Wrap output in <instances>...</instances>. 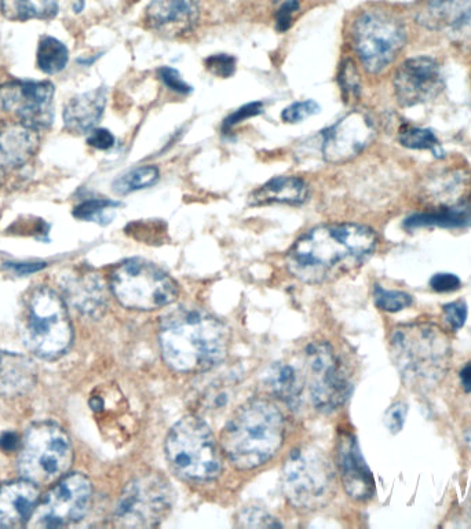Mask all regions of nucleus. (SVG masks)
Instances as JSON below:
<instances>
[{
    "instance_id": "obj_28",
    "label": "nucleus",
    "mask_w": 471,
    "mask_h": 529,
    "mask_svg": "<svg viewBox=\"0 0 471 529\" xmlns=\"http://www.w3.org/2000/svg\"><path fill=\"white\" fill-rule=\"evenodd\" d=\"M471 0H425L416 12V21L432 31H445L454 24Z\"/></svg>"
},
{
    "instance_id": "obj_1",
    "label": "nucleus",
    "mask_w": 471,
    "mask_h": 529,
    "mask_svg": "<svg viewBox=\"0 0 471 529\" xmlns=\"http://www.w3.org/2000/svg\"><path fill=\"white\" fill-rule=\"evenodd\" d=\"M378 246L371 228L357 224L317 226L288 251V272L303 283L332 282L363 266Z\"/></svg>"
},
{
    "instance_id": "obj_6",
    "label": "nucleus",
    "mask_w": 471,
    "mask_h": 529,
    "mask_svg": "<svg viewBox=\"0 0 471 529\" xmlns=\"http://www.w3.org/2000/svg\"><path fill=\"white\" fill-rule=\"evenodd\" d=\"M23 337L27 348L42 359H58L67 352L73 328L64 299L56 291L39 287L29 295Z\"/></svg>"
},
{
    "instance_id": "obj_19",
    "label": "nucleus",
    "mask_w": 471,
    "mask_h": 529,
    "mask_svg": "<svg viewBox=\"0 0 471 529\" xmlns=\"http://www.w3.org/2000/svg\"><path fill=\"white\" fill-rule=\"evenodd\" d=\"M40 501L38 485L28 480L12 481L0 487V528L28 525Z\"/></svg>"
},
{
    "instance_id": "obj_43",
    "label": "nucleus",
    "mask_w": 471,
    "mask_h": 529,
    "mask_svg": "<svg viewBox=\"0 0 471 529\" xmlns=\"http://www.w3.org/2000/svg\"><path fill=\"white\" fill-rule=\"evenodd\" d=\"M277 5H280L277 9L276 23L279 31H287L291 27L292 16L299 9L298 0H273Z\"/></svg>"
},
{
    "instance_id": "obj_13",
    "label": "nucleus",
    "mask_w": 471,
    "mask_h": 529,
    "mask_svg": "<svg viewBox=\"0 0 471 529\" xmlns=\"http://www.w3.org/2000/svg\"><path fill=\"white\" fill-rule=\"evenodd\" d=\"M91 499L93 485L85 474H67L40 499L28 525L34 528H58L76 523L89 512Z\"/></svg>"
},
{
    "instance_id": "obj_40",
    "label": "nucleus",
    "mask_w": 471,
    "mask_h": 529,
    "mask_svg": "<svg viewBox=\"0 0 471 529\" xmlns=\"http://www.w3.org/2000/svg\"><path fill=\"white\" fill-rule=\"evenodd\" d=\"M157 74H159V78L164 83V86H166L167 89L174 91V93H191L192 87L185 82L184 78H182L180 72H178L177 69L163 67L159 69V72H157Z\"/></svg>"
},
{
    "instance_id": "obj_45",
    "label": "nucleus",
    "mask_w": 471,
    "mask_h": 529,
    "mask_svg": "<svg viewBox=\"0 0 471 529\" xmlns=\"http://www.w3.org/2000/svg\"><path fill=\"white\" fill-rule=\"evenodd\" d=\"M462 282L456 275L452 273H437L430 279V287L436 293H452V291L459 290Z\"/></svg>"
},
{
    "instance_id": "obj_2",
    "label": "nucleus",
    "mask_w": 471,
    "mask_h": 529,
    "mask_svg": "<svg viewBox=\"0 0 471 529\" xmlns=\"http://www.w3.org/2000/svg\"><path fill=\"white\" fill-rule=\"evenodd\" d=\"M159 345L167 366L199 374L214 370L226 359L230 331L206 309L178 306L160 320Z\"/></svg>"
},
{
    "instance_id": "obj_36",
    "label": "nucleus",
    "mask_w": 471,
    "mask_h": 529,
    "mask_svg": "<svg viewBox=\"0 0 471 529\" xmlns=\"http://www.w3.org/2000/svg\"><path fill=\"white\" fill-rule=\"evenodd\" d=\"M447 34L460 50L471 53V3L447 29Z\"/></svg>"
},
{
    "instance_id": "obj_22",
    "label": "nucleus",
    "mask_w": 471,
    "mask_h": 529,
    "mask_svg": "<svg viewBox=\"0 0 471 529\" xmlns=\"http://www.w3.org/2000/svg\"><path fill=\"white\" fill-rule=\"evenodd\" d=\"M107 100L108 93L104 87L73 97L64 109L65 130L82 136L96 129L104 115Z\"/></svg>"
},
{
    "instance_id": "obj_23",
    "label": "nucleus",
    "mask_w": 471,
    "mask_h": 529,
    "mask_svg": "<svg viewBox=\"0 0 471 529\" xmlns=\"http://www.w3.org/2000/svg\"><path fill=\"white\" fill-rule=\"evenodd\" d=\"M426 197L437 207H454L462 204H471V175L463 170H449L434 175L423 186Z\"/></svg>"
},
{
    "instance_id": "obj_12",
    "label": "nucleus",
    "mask_w": 471,
    "mask_h": 529,
    "mask_svg": "<svg viewBox=\"0 0 471 529\" xmlns=\"http://www.w3.org/2000/svg\"><path fill=\"white\" fill-rule=\"evenodd\" d=\"M305 360V381L313 406L321 412L338 410L348 401L352 385L337 353L327 342H316L306 349Z\"/></svg>"
},
{
    "instance_id": "obj_35",
    "label": "nucleus",
    "mask_w": 471,
    "mask_h": 529,
    "mask_svg": "<svg viewBox=\"0 0 471 529\" xmlns=\"http://www.w3.org/2000/svg\"><path fill=\"white\" fill-rule=\"evenodd\" d=\"M119 206V202H112V200L91 199L79 204L78 207H75L73 215H75L76 218H79V220L101 222L107 218L105 215L111 213V211ZM107 220H109V218H107Z\"/></svg>"
},
{
    "instance_id": "obj_37",
    "label": "nucleus",
    "mask_w": 471,
    "mask_h": 529,
    "mask_svg": "<svg viewBox=\"0 0 471 529\" xmlns=\"http://www.w3.org/2000/svg\"><path fill=\"white\" fill-rule=\"evenodd\" d=\"M239 527L242 528H279L280 521L272 514L266 512L262 507L250 506L243 509L239 514Z\"/></svg>"
},
{
    "instance_id": "obj_30",
    "label": "nucleus",
    "mask_w": 471,
    "mask_h": 529,
    "mask_svg": "<svg viewBox=\"0 0 471 529\" xmlns=\"http://www.w3.org/2000/svg\"><path fill=\"white\" fill-rule=\"evenodd\" d=\"M69 51L67 46L56 38L45 36L38 47V67L47 75L60 74L67 67Z\"/></svg>"
},
{
    "instance_id": "obj_17",
    "label": "nucleus",
    "mask_w": 471,
    "mask_h": 529,
    "mask_svg": "<svg viewBox=\"0 0 471 529\" xmlns=\"http://www.w3.org/2000/svg\"><path fill=\"white\" fill-rule=\"evenodd\" d=\"M337 466L343 488L350 498L356 501H368L375 494V480L363 454L359 440L354 434H339L337 444Z\"/></svg>"
},
{
    "instance_id": "obj_29",
    "label": "nucleus",
    "mask_w": 471,
    "mask_h": 529,
    "mask_svg": "<svg viewBox=\"0 0 471 529\" xmlns=\"http://www.w3.org/2000/svg\"><path fill=\"white\" fill-rule=\"evenodd\" d=\"M0 12L10 21L51 20L57 16L58 0H0Z\"/></svg>"
},
{
    "instance_id": "obj_46",
    "label": "nucleus",
    "mask_w": 471,
    "mask_h": 529,
    "mask_svg": "<svg viewBox=\"0 0 471 529\" xmlns=\"http://www.w3.org/2000/svg\"><path fill=\"white\" fill-rule=\"evenodd\" d=\"M87 144L98 149V151H108L115 145V137L107 129H94L90 131L89 137H87Z\"/></svg>"
},
{
    "instance_id": "obj_48",
    "label": "nucleus",
    "mask_w": 471,
    "mask_h": 529,
    "mask_svg": "<svg viewBox=\"0 0 471 529\" xmlns=\"http://www.w3.org/2000/svg\"><path fill=\"white\" fill-rule=\"evenodd\" d=\"M13 271H16L17 275H28V273H34L39 269L45 268V264H9Z\"/></svg>"
},
{
    "instance_id": "obj_26",
    "label": "nucleus",
    "mask_w": 471,
    "mask_h": 529,
    "mask_svg": "<svg viewBox=\"0 0 471 529\" xmlns=\"http://www.w3.org/2000/svg\"><path fill=\"white\" fill-rule=\"evenodd\" d=\"M471 228V204L454 207H437V209L411 215L404 221L407 231L421 228Z\"/></svg>"
},
{
    "instance_id": "obj_47",
    "label": "nucleus",
    "mask_w": 471,
    "mask_h": 529,
    "mask_svg": "<svg viewBox=\"0 0 471 529\" xmlns=\"http://www.w3.org/2000/svg\"><path fill=\"white\" fill-rule=\"evenodd\" d=\"M18 444H20V440L17 439V436L14 433H5L0 437V447L5 451L16 450Z\"/></svg>"
},
{
    "instance_id": "obj_20",
    "label": "nucleus",
    "mask_w": 471,
    "mask_h": 529,
    "mask_svg": "<svg viewBox=\"0 0 471 529\" xmlns=\"http://www.w3.org/2000/svg\"><path fill=\"white\" fill-rule=\"evenodd\" d=\"M62 293L65 301L83 315L100 317L107 310V288L96 273L76 272L64 277Z\"/></svg>"
},
{
    "instance_id": "obj_5",
    "label": "nucleus",
    "mask_w": 471,
    "mask_h": 529,
    "mask_svg": "<svg viewBox=\"0 0 471 529\" xmlns=\"http://www.w3.org/2000/svg\"><path fill=\"white\" fill-rule=\"evenodd\" d=\"M392 355L405 381L432 385L447 370L451 345L447 335L432 324H410L394 330Z\"/></svg>"
},
{
    "instance_id": "obj_4",
    "label": "nucleus",
    "mask_w": 471,
    "mask_h": 529,
    "mask_svg": "<svg viewBox=\"0 0 471 529\" xmlns=\"http://www.w3.org/2000/svg\"><path fill=\"white\" fill-rule=\"evenodd\" d=\"M167 461L181 479L213 481L222 472V456L213 430L197 415H186L167 434Z\"/></svg>"
},
{
    "instance_id": "obj_49",
    "label": "nucleus",
    "mask_w": 471,
    "mask_h": 529,
    "mask_svg": "<svg viewBox=\"0 0 471 529\" xmlns=\"http://www.w3.org/2000/svg\"><path fill=\"white\" fill-rule=\"evenodd\" d=\"M460 381H462L463 389L467 393H471V363L467 364L462 371H460Z\"/></svg>"
},
{
    "instance_id": "obj_44",
    "label": "nucleus",
    "mask_w": 471,
    "mask_h": 529,
    "mask_svg": "<svg viewBox=\"0 0 471 529\" xmlns=\"http://www.w3.org/2000/svg\"><path fill=\"white\" fill-rule=\"evenodd\" d=\"M408 406L404 403L394 404L387 410L385 415L386 428L392 433H399L404 428L405 418H407Z\"/></svg>"
},
{
    "instance_id": "obj_38",
    "label": "nucleus",
    "mask_w": 471,
    "mask_h": 529,
    "mask_svg": "<svg viewBox=\"0 0 471 529\" xmlns=\"http://www.w3.org/2000/svg\"><path fill=\"white\" fill-rule=\"evenodd\" d=\"M320 112V105L316 101L306 100L301 102H295L284 109L281 113V119L286 123H299L303 120L310 118V116L317 115Z\"/></svg>"
},
{
    "instance_id": "obj_33",
    "label": "nucleus",
    "mask_w": 471,
    "mask_h": 529,
    "mask_svg": "<svg viewBox=\"0 0 471 529\" xmlns=\"http://www.w3.org/2000/svg\"><path fill=\"white\" fill-rule=\"evenodd\" d=\"M374 301L379 309L389 313L401 312V310L410 308L412 297L404 291H389L381 286L374 288Z\"/></svg>"
},
{
    "instance_id": "obj_3",
    "label": "nucleus",
    "mask_w": 471,
    "mask_h": 529,
    "mask_svg": "<svg viewBox=\"0 0 471 529\" xmlns=\"http://www.w3.org/2000/svg\"><path fill=\"white\" fill-rule=\"evenodd\" d=\"M286 423L269 400L253 399L237 408L221 433L222 450L239 470L261 468L283 447Z\"/></svg>"
},
{
    "instance_id": "obj_31",
    "label": "nucleus",
    "mask_w": 471,
    "mask_h": 529,
    "mask_svg": "<svg viewBox=\"0 0 471 529\" xmlns=\"http://www.w3.org/2000/svg\"><path fill=\"white\" fill-rule=\"evenodd\" d=\"M160 178V171L156 166H141L135 167L119 175L115 181H113L112 189L113 192L118 195H129L135 191H141V189L149 188V186L155 185Z\"/></svg>"
},
{
    "instance_id": "obj_11",
    "label": "nucleus",
    "mask_w": 471,
    "mask_h": 529,
    "mask_svg": "<svg viewBox=\"0 0 471 529\" xmlns=\"http://www.w3.org/2000/svg\"><path fill=\"white\" fill-rule=\"evenodd\" d=\"M174 503L173 487L160 473L135 477L116 503L115 521L122 528H155L166 520Z\"/></svg>"
},
{
    "instance_id": "obj_14",
    "label": "nucleus",
    "mask_w": 471,
    "mask_h": 529,
    "mask_svg": "<svg viewBox=\"0 0 471 529\" xmlns=\"http://www.w3.org/2000/svg\"><path fill=\"white\" fill-rule=\"evenodd\" d=\"M56 87L50 82H9L0 86V109L36 131L54 120Z\"/></svg>"
},
{
    "instance_id": "obj_27",
    "label": "nucleus",
    "mask_w": 471,
    "mask_h": 529,
    "mask_svg": "<svg viewBox=\"0 0 471 529\" xmlns=\"http://www.w3.org/2000/svg\"><path fill=\"white\" fill-rule=\"evenodd\" d=\"M266 382L270 392L290 408H298L303 394L302 378L297 368L287 363H275L269 368Z\"/></svg>"
},
{
    "instance_id": "obj_32",
    "label": "nucleus",
    "mask_w": 471,
    "mask_h": 529,
    "mask_svg": "<svg viewBox=\"0 0 471 529\" xmlns=\"http://www.w3.org/2000/svg\"><path fill=\"white\" fill-rule=\"evenodd\" d=\"M399 141L405 148L433 152L436 158H441L444 155L441 142L438 141L436 134L429 129L404 124L399 130Z\"/></svg>"
},
{
    "instance_id": "obj_18",
    "label": "nucleus",
    "mask_w": 471,
    "mask_h": 529,
    "mask_svg": "<svg viewBox=\"0 0 471 529\" xmlns=\"http://www.w3.org/2000/svg\"><path fill=\"white\" fill-rule=\"evenodd\" d=\"M199 0H152L146 7V24L164 38H181L195 29Z\"/></svg>"
},
{
    "instance_id": "obj_50",
    "label": "nucleus",
    "mask_w": 471,
    "mask_h": 529,
    "mask_svg": "<svg viewBox=\"0 0 471 529\" xmlns=\"http://www.w3.org/2000/svg\"><path fill=\"white\" fill-rule=\"evenodd\" d=\"M83 6H85V3H83V0H80L79 5H75V13H80L83 10Z\"/></svg>"
},
{
    "instance_id": "obj_25",
    "label": "nucleus",
    "mask_w": 471,
    "mask_h": 529,
    "mask_svg": "<svg viewBox=\"0 0 471 529\" xmlns=\"http://www.w3.org/2000/svg\"><path fill=\"white\" fill-rule=\"evenodd\" d=\"M36 368L27 357L0 352V394L16 397L34 388Z\"/></svg>"
},
{
    "instance_id": "obj_8",
    "label": "nucleus",
    "mask_w": 471,
    "mask_h": 529,
    "mask_svg": "<svg viewBox=\"0 0 471 529\" xmlns=\"http://www.w3.org/2000/svg\"><path fill=\"white\" fill-rule=\"evenodd\" d=\"M111 290L124 308L151 312L173 304L180 295L177 282L159 266L131 258L113 269Z\"/></svg>"
},
{
    "instance_id": "obj_34",
    "label": "nucleus",
    "mask_w": 471,
    "mask_h": 529,
    "mask_svg": "<svg viewBox=\"0 0 471 529\" xmlns=\"http://www.w3.org/2000/svg\"><path fill=\"white\" fill-rule=\"evenodd\" d=\"M339 87L342 90V96L345 102H354L359 100L361 91V80L359 71L352 60L343 62L338 74Z\"/></svg>"
},
{
    "instance_id": "obj_39",
    "label": "nucleus",
    "mask_w": 471,
    "mask_h": 529,
    "mask_svg": "<svg viewBox=\"0 0 471 529\" xmlns=\"http://www.w3.org/2000/svg\"><path fill=\"white\" fill-rule=\"evenodd\" d=\"M207 71L218 78L226 79L236 72V58L229 54H215L204 61Z\"/></svg>"
},
{
    "instance_id": "obj_42",
    "label": "nucleus",
    "mask_w": 471,
    "mask_h": 529,
    "mask_svg": "<svg viewBox=\"0 0 471 529\" xmlns=\"http://www.w3.org/2000/svg\"><path fill=\"white\" fill-rule=\"evenodd\" d=\"M467 315H469V310L463 301L452 302L444 306L445 320L455 331L465 326Z\"/></svg>"
},
{
    "instance_id": "obj_10",
    "label": "nucleus",
    "mask_w": 471,
    "mask_h": 529,
    "mask_svg": "<svg viewBox=\"0 0 471 529\" xmlns=\"http://www.w3.org/2000/svg\"><path fill=\"white\" fill-rule=\"evenodd\" d=\"M354 51L365 71L381 74L404 49L407 31L400 18L382 10L361 13L352 28Z\"/></svg>"
},
{
    "instance_id": "obj_41",
    "label": "nucleus",
    "mask_w": 471,
    "mask_h": 529,
    "mask_svg": "<svg viewBox=\"0 0 471 529\" xmlns=\"http://www.w3.org/2000/svg\"><path fill=\"white\" fill-rule=\"evenodd\" d=\"M262 112H264V104L262 102H251V104L244 105V107L237 109L236 112H233L232 115L225 119L224 131L232 130L237 124L261 115Z\"/></svg>"
},
{
    "instance_id": "obj_24",
    "label": "nucleus",
    "mask_w": 471,
    "mask_h": 529,
    "mask_svg": "<svg viewBox=\"0 0 471 529\" xmlns=\"http://www.w3.org/2000/svg\"><path fill=\"white\" fill-rule=\"evenodd\" d=\"M308 197L309 188L302 178L276 177L255 189L248 197V204L253 207L269 206V204L301 206Z\"/></svg>"
},
{
    "instance_id": "obj_16",
    "label": "nucleus",
    "mask_w": 471,
    "mask_h": 529,
    "mask_svg": "<svg viewBox=\"0 0 471 529\" xmlns=\"http://www.w3.org/2000/svg\"><path fill=\"white\" fill-rule=\"evenodd\" d=\"M393 86L401 107L410 108L440 96L444 90V78L440 65L432 57H414L397 68Z\"/></svg>"
},
{
    "instance_id": "obj_15",
    "label": "nucleus",
    "mask_w": 471,
    "mask_h": 529,
    "mask_svg": "<svg viewBox=\"0 0 471 529\" xmlns=\"http://www.w3.org/2000/svg\"><path fill=\"white\" fill-rule=\"evenodd\" d=\"M376 134L374 120L368 113L353 111L323 131L321 153L326 162L343 164L370 147Z\"/></svg>"
},
{
    "instance_id": "obj_21",
    "label": "nucleus",
    "mask_w": 471,
    "mask_h": 529,
    "mask_svg": "<svg viewBox=\"0 0 471 529\" xmlns=\"http://www.w3.org/2000/svg\"><path fill=\"white\" fill-rule=\"evenodd\" d=\"M38 131L20 122L0 120V169L16 170L34 158L39 149Z\"/></svg>"
},
{
    "instance_id": "obj_9",
    "label": "nucleus",
    "mask_w": 471,
    "mask_h": 529,
    "mask_svg": "<svg viewBox=\"0 0 471 529\" xmlns=\"http://www.w3.org/2000/svg\"><path fill=\"white\" fill-rule=\"evenodd\" d=\"M281 483L284 495L295 509L314 512L330 502L334 492V472L321 452L299 448L284 462Z\"/></svg>"
},
{
    "instance_id": "obj_7",
    "label": "nucleus",
    "mask_w": 471,
    "mask_h": 529,
    "mask_svg": "<svg viewBox=\"0 0 471 529\" xmlns=\"http://www.w3.org/2000/svg\"><path fill=\"white\" fill-rule=\"evenodd\" d=\"M72 463L71 440L56 423H36L21 441L18 472L38 487L56 484L67 476Z\"/></svg>"
}]
</instances>
